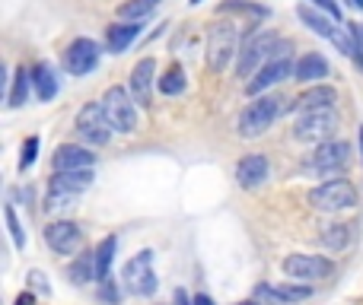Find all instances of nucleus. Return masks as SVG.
Listing matches in <instances>:
<instances>
[{
	"instance_id": "nucleus-1",
	"label": "nucleus",
	"mask_w": 363,
	"mask_h": 305,
	"mask_svg": "<svg viewBox=\"0 0 363 305\" xmlns=\"http://www.w3.org/2000/svg\"><path fill=\"white\" fill-rule=\"evenodd\" d=\"M281 42H284V38L277 35V32H271V29L249 32V35H245V42H242V48H239V57H236V76H239V80L249 83L252 76H255L258 70H262L264 64L274 57V51H277V45H281Z\"/></svg>"
},
{
	"instance_id": "nucleus-2",
	"label": "nucleus",
	"mask_w": 363,
	"mask_h": 305,
	"mask_svg": "<svg viewBox=\"0 0 363 305\" xmlns=\"http://www.w3.org/2000/svg\"><path fill=\"white\" fill-rule=\"evenodd\" d=\"M281 102H284L281 96H258V99H252L249 105L239 112V121H236L239 137L255 140V137H262V134H268L284 112Z\"/></svg>"
},
{
	"instance_id": "nucleus-3",
	"label": "nucleus",
	"mask_w": 363,
	"mask_h": 305,
	"mask_svg": "<svg viewBox=\"0 0 363 305\" xmlns=\"http://www.w3.org/2000/svg\"><path fill=\"white\" fill-rule=\"evenodd\" d=\"M294 67H296V61H294V45L284 38V42L277 45L274 57H271V61L264 64V67L258 70V74L252 76L249 83H245V96L258 99V96H264L271 86H277V83L294 80Z\"/></svg>"
},
{
	"instance_id": "nucleus-4",
	"label": "nucleus",
	"mask_w": 363,
	"mask_h": 305,
	"mask_svg": "<svg viewBox=\"0 0 363 305\" xmlns=\"http://www.w3.org/2000/svg\"><path fill=\"white\" fill-rule=\"evenodd\" d=\"M239 48H242V42H239L236 23H213L211 29H207L204 54H207V67H211L213 74H223L233 57H239Z\"/></svg>"
},
{
	"instance_id": "nucleus-5",
	"label": "nucleus",
	"mask_w": 363,
	"mask_h": 305,
	"mask_svg": "<svg viewBox=\"0 0 363 305\" xmlns=\"http://www.w3.org/2000/svg\"><path fill=\"white\" fill-rule=\"evenodd\" d=\"M153 261H157V251L144 248V251H138L134 258H128L125 270H121V283H125V289L131 296H138V299L153 296L157 293V287H160L157 270H153Z\"/></svg>"
},
{
	"instance_id": "nucleus-6",
	"label": "nucleus",
	"mask_w": 363,
	"mask_h": 305,
	"mask_svg": "<svg viewBox=\"0 0 363 305\" xmlns=\"http://www.w3.org/2000/svg\"><path fill=\"white\" fill-rule=\"evenodd\" d=\"M335 131H338V112H335V108L303 112L300 118L294 121V137L300 140V144L322 146V144H328V140H335Z\"/></svg>"
},
{
	"instance_id": "nucleus-7",
	"label": "nucleus",
	"mask_w": 363,
	"mask_h": 305,
	"mask_svg": "<svg viewBox=\"0 0 363 305\" xmlns=\"http://www.w3.org/2000/svg\"><path fill=\"white\" fill-rule=\"evenodd\" d=\"M296 16H300V23L306 25L309 32H315L319 38L332 42L335 48L341 51V54L354 61V38H347L345 32H341V23H338V19H332L328 13H319L315 6H309V4H300V6H296Z\"/></svg>"
},
{
	"instance_id": "nucleus-8",
	"label": "nucleus",
	"mask_w": 363,
	"mask_h": 305,
	"mask_svg": "<svg viewBox=\"0 0 363 305\" xmlns=\"http://www.w3.org/2000/svg\"><path fill=\"white\" fill-rule=\"evenodd\" d=\"M309 204L322 213H341V210L357 207V191H354V185L345 178H328L309 191Z\"/></svg>"
},
{
	"instance_id": "nucleus-9",
	"label": "nucleus",
	"mask_w": 363,
	"mask_h": 305,
	"mask_svg": "<svg viewBox=\"0 0 363 305\" xmlns=\"http://www.w3.org/2000/svg\"><path fill=\"white\" fill-rule=\"evenodd\" d=\"M74 127H77V137L86 146H108V140H112V134H115L102 102H86V105L80 108V115H77Z\"/></svg>"
},
{
	"instance_id": "nucleus-10",
	"label": "nucleus",
	"mask_w": 363,
	"mask_h": 305,
	"mask_svg": "<svg viewBox=\"0 0 363 305\" xmlns=\"http://www.w3.org/2000/svg\"><path fill=\"white\" fill-rule=\"evenodd\" d=\"M102 108H106L108 121L118 134H134L138 131V102H134L131 89L125 86H108L102 96Z\"/></svg>"
},
{
	"instance_id": "nucleus-11",
	"label": "nucleus",
	"mask_w": 363,
	"mask_h": 305,
	"mask_svg": "<svg viewBox=\"0 0 363 305\" xmlns=\"http://www.w3.org/2000/svg\"><path fill=\"white\" fill-rule=\"evenodd\" d=\"M347 162H351V144H345V140H328V144L315 146L306 168L328 181V178H341Z\"/></svg>"
},
{
	"instance_id": "nucleus-12",
	"label": "nucleus",
	"mask_w": 363,
	"mask_h": 305,
	"mask_svg": "<svg viewBox=\"0 0 363 305\" xmlns=\"http://www.w3.org/2000/svg\"><path fill=\"white\" fill-rule=\"evenodd\" d=\"M335 270V261L322 255H303V251H294V255L284 258V274L290 280H300V283H309V280H322Z\"/></svg>"
},
{
	"instance_id": "nucleus-13",
	"label": "nucleus",
	"mask_w": 363,
	"mask_h": 305,
	"mask_svg": "<svg viewBox=\"0 0 363 305\" xmlns=\"http://www.w3.org/2000/svg\"><path fill=\"white\" fill-rule=\"evenodd\" d=\"M42 236H45V245L51 251H57V255H74L83 245V229L77 223H70V219H51Z\"/></svg>"
},
{
	"instance_id": "nucleus-14",
	"label": "nucleus",
	"mask_w": 363,
	"mask_h": 305,
	"mask_svg": "<svg viewBox=\"0 0 363 305\" xmlns=\"http://www.w3.org/2000/svg\"><path fill=\"white\" fill-rule=\"evenodd\" d=\"M96 64H99V45H96L93 38H74V42L67 45V51H64V67L74 76L93 74Z\"/></svg>"
},
{
	"instance_id": "nucleus-15",
	"label": "nucleus",
	"mask_w": 363,
	"mask_h": 305,
	"mask_svg": "<svg viewBox=\"0 0 363 305\" xmlns=\"http://www.w3.org/2000/svg\"><path fill=\"white\" fill-rule=\"evenodd\" d=\"M153 76H157V61L153 57H140L131 70V80H128V89H131L134 102L140 108H150L153 105Z\"/></svg>"
},
{
	"instance_id": "nucleus-16",
	"label": "nucleus",
	"mask_w": 363,
	"mask_h": 305,
	"mask_svg": "<svg viewBox=\"0 0 363 305\" xmlns=\"http://www.w3.org/2000/svg\"><path fill=\"white\" fill-rule=\"evenodd\" d=\"M268 175H271L268 156H262V153H249L236 162V185L242 188V191H255V188H262L264 181H268Z\"/></svg>"
},
{
	"instance_id": "nucleus-17",
	"label": "nucleus",
	"mask_w": 363,
	"mask_h": 305,
	"mask_svg": "<svg viewBox=\"0 0 363 305\" xmlns=\"http://www.w3.org/2000/svg\"><path fill=\"white\" fill-rule=\"evenodd\" d=\"M96 153L80 144H61L51 156V168L55 172H80V168H93Z\"/></svg>"
},
{
	"instance_id": "nucleus-18",
	"label": "nucleus",
	"mask_w": 363,
	"mask_h": 305,
	"mask_svg": "<svg viewBox=\"0 0 363 305\" xmlns=\"http://www.w3.org/2000/svg\"><path fill=\"white\" fill-rule=\"evenodd\" d=\"M325 76H328V61H325V54H319V51H306V54L296 61V67H294V80L296 83L319 86Z\"/></svg>"
},
{
	"instance_id": "nucleus-19",
	"label": "nucleus",
	"mask_w": 363,
	"mask_h": 305,
	"mask_svg": "<svg viewBox=\"0 0 363 305\" xmlns=\"http://www.w3.org/2000/svg\"><path fill=\"white\" fill-rule=\"evenodd\" d=\"M140 29H144L140 23H128V19L108 25V29H106V48L112 51V54H121V51H128L134 42H138Z\"/></svg>"
},
{
	"instance_id": "nucleus-20",
	"label": "nucleus",
	"mask_w": 363,
	"mask_h": 305,
	"mask_svg": "<svg viewBox=\"0 0 363 305\" xmlns=\"http://www.w3.org/2000/svg\"><path fill=\"white\" fill-rule=\"evenodd\" d=\"M335 102H338V93L332 86H325V83H319V86H309L294 102V108L303 115V112H315V108H335Z\"/></svg>"
},
{
	"instance_id": "nucleus-21",
	"label": "nucleus",
	"mask_w": 363,
	"mask_h": 305,
	"mask_svg": "<svg viewBox=\"0 0 363 305\" xmlns=\"http://www.w3.org/2000/svg\"><path fill=\"white\" fill-rule=\"evenodd\" d=\"M32 86H35L38 99L51 102L57 96V89H61V83H57V70L51 67L48 61H38L35 67H32Z\"/></svg>"
},
{
	"instance_id": "nucleus-22",
	"label": "nucleus",
	"mask_w": 363,
	"mask_h": 305,
	"mask_svg": "<svg viewBox=\"0 0 363 305\" xmlns=\"http://www.w3.org/2000/svg\"><path fill=\"white\" fill-rule=\"evenodd\" d=\"M96 181L93 168H80V172H55L48 181V188H57V191H70V194H83L89 185Z\"/></svg>"
},
{
	"instance_id": "nucleus-23",
	"label": "nucleus",
	"mask_w": 363,
	"mask_h": 305,
	"mask_svg": "<svg viewBox=\"0 0 363 305\" xmlns=\"http://www.w3.org/2000/svg\"><path fill=\"white\" fill-rule=\"evenodd\" d=\"M67 280L74 287H86L96 280V251H80L77 261L67 264Z\"/></svg>"
},
{
	"instance_id": "nucleus-24",
	"label": "nucleus",
	"mask_w": 363,
	"mask_h": 305,
	"mask_svg": "<svg viewBox=\"0 0 363 305\" xmlns=\"http://www.w3.org/2000/svg\"><path fill=\"white\" fill-rule=\"evenodd\" d=\"M351 232L354 226L351 223H325L319 232V245L322 248H328L335 255V251H345L347 242H351Z\"/></svg>"
},
{
	"instance_id": "nucleus-25",
	"label": "nucleus",
	"mask_w": 363,
	"mask_h": 305,
	"mask_svg": "<svg viewBox=\"0 0 363 305\" xmlns=\"http://www.w3.org/2000/svg\"><path fill=\"white\" fill-rule=\"evenodd\" d=\"M115 251H118V236H106L99 242V248H96V280H99V283L112 280Z\"/></svg>"
},
{
	"instance_id": "nucleus-26",
	"label": "nucleus",
	"mask_w": 363,
	"mask_h": 305,
	"mask_svg": "<svg viewBox=\"0 0 363 305\" xmlns=\"http://www.w3.org/2000/svg\"><path fill=\"white\" fill-rule=\"evenodd\" d=\"M32 89H35V86H32V70L16 67V74H13V83H10V93H6V108L26 105V99H29Z\"/></svg>"
},
{
	"instance_id": "nucleus-27",
	"label": "nucleus",
	"mask_w": 363,
	"mask_h": 305,
	"mask_svg": "<svg viewBox=\"0 0 363 305\" xmlns=\"http://www.w3.org/2000/svg\"><path fill=\"white\" fill-rule=\"evenodd\" d=\"M77 200H80V194L48 188V194H45V213H48V217H64V213H70L77 207Z\"/></svg>"
},
{
	"instance_id": "nucleus-28",
	"label": "nucleus",
	"mask_w": 363,
	"mask_h": 305,
	"mask_svg": "<svg viewBox=\"0 0 363 305\" xmlns=\"http://www.w3.org/2000/svg\"><path fill=\"white\" fill-rule=\"evenodd\" d=\"M160 4L163 0H125V4H118V16L128 19V23H140V19L153 16Z\"/></svg>"
},
{
	"instance_id": "nucleus-29",
	"label": "nucleus",
	"mask_w": 363,
	"mask_h": 305,
	"mask_svg": "<svg viewBox=\"0 0 363 305\" xmlns=\"http://www.w3.org/2000/svg\"><path fill=\"white\" fill-rule=\"evenodd\" d=\"M185 86H188V80H185V70H182L179 64H172V67L157 80V89L163 96H182L185 93Z\"/></svg>"
},
{
	"instance_id": "nucleus-30",
	"label": "nucleus",
	"mask_w": 363,
	"mask_h": 305,
	"mask_svg": "<svg viewBox=\"0 0 363 305\" xmlns=\"http://www.w3.org/2000/svg\"><path fill=\"white\" fill-rule=\"evenodd\" d=\"M277 289V299L284 305H296V302H306L309 296H313V287L309 283H281Z\"/></svg>"
},
{
	"instance_id": "nucleus-31",
	"label": "nucleus",
	"mask_w": 363,
	"mask_h": 305,
	"mask_svg": "<svg viewBox=\"0 0 363 305\" xmlns=\"http://www.w3.org/2000/svg\"><path fill=\"white\" fill-rule=\"evenodd\" d=\"M217 13H245V16L264 19V16H268V6H262V4H245V0H223V4L217 6Z\"/></svg>"
},
{
	"instance_id": "nucleus-32",
	"label": "nucleus",
	"mask_w": 363,
	"mask_h": 305,
	"mask_svg": "<svg viewBox=\"0 0 363 305\" xmlns=\"http://www.w3.org/2000/svg\"><path fill=\"white\" fill-rule=\"evenodd\" d=\"M4 219H6V229H10L13 248H16V251H26V232H23V223L16 219V210H13V204L4 207Z\"/></svg>"
},
{
	"instance_id": "nucleus-33",
	"label": "nucleus",
	"mask_w": 363,
	"mask_h": 305,
	"mask_svg": "<svg viewBox=\"0 0 363 305\" xmlns=\"http://www.w3.org/2000/svg\"><path fill=\"white\" fill-rule=\"evenodd\" d=\"M38 159V137H26L23 150H19V172H29Z\"/></svg>"
},
{
	"instance_id": "nucleus-34",
	"label": "nucleus",
	"mask_w": 363,
	"mask_h": 305,
	"mask_svg": "<svg viewBox=\"0 0 363 305\" xmlns=\"http://www.w3.org/2000/svg\"><path fill=\"white\" fill-rule=\"evenodd\" d=\"M351 38H354V61H357V67L363 70V25L351 23Z\"/></svg>"
},
{
	"instance_id": "nucleus-35",
	"label": "nucleus",
	"mask_w": 363,
	"mask_h": 305,
	"mask_svg": "<svg viewBox=\"0 0 363 305\" xmlns=\"http://www.w3.org/2000/svg\"><path fill=\"white\" fill-rule=\"evenodd\" d=\"M29 287L38 289V293H45V296H51V283L45 280L42 270H29Z\"/></svg>"
},
{
	"instance_id": "nucleus-36",
	"label": "nucleus",
	"mask_w": 363,
	"mask_h": 305,
	"mask_svg": "<svg viewBox=\"0 0 363 305\" xmlns=\"http://www.w3.org/2000/svg\"><path fill=\"white\" fill-rule=\"evenodd\" d=\"M313 4L319 6L322 13H328L332 19H338V23H341V6H338V0H313Z\"/></svg>"
},
{
	"instance_id": "nucleus-37",
	"label": "nucleus",
	"mask_w": 363,
	"mask_h": 305,
	"mask_svg": "<svg viewBox=\"0 0 363 305\" xmlns=\"http://www.w3.org/2000/svg\"><path fill=\"white\" fill-rule=\"evenodd\" d=\"M102 299H106V302H118V293H115V287H112V280H106V283H102Z\"/></svg>"
},
{
	"instance_id": "nucleus-38",
	"label": "nucleus",
	"mask_w": 363,
	"mask_h": 305,
	"mask_svg": "<svg viewBox=\"0 0 363 305\" xmlns=\"http://www.w3.org/2000/svg\"><path fill=\"white\" fill-rule=\"evenodd\" d=\"M176 305H194V296H188L185 289H176Z\"/></svg>"
},
{
	"instance_id": "nucleus-39",
	"label": "nucleus",
	"mask_w": 363,
	"mask_h": 305,
	"mask_svg": "<svg viewBox=\"0 0 363 305\" xmlns=\"http://www.w3.org/2000/svg\"><path fill=\"white\" fill-rule=\"evenodd\" d=\"M194 305H213V299L207 293H198V296H194Z\"/></svg>"
},
{
	"instance_id": "nucleus-40",
	"label": "nucleus",
	"mask_w": 363,
	"mask_h": 305,
	"mask_svg": "<svg viewBox=\"0 0 363 305\" xmlns=\"http://www.w3.org/2000/svg\"><path fill=\"white\" fill-rule=\"evenodd\" d=\"M32 302H35V299H32V293H23V296L16 299V305H32Z\"/></svg>"
},
{
	"instance_id": "nucleus-41",
	"label": "nucleus",
	"mask_w": 363,
	"mask_h": 305,
	"mask_svg": "<svg viewBox=\"0 0 363 305\" xmlns=\"http://www.w3.org/2000/svg\"><path fill=\"white\" fill-rule=\"evenodd\" d=\"M351 6H357V10H363V0H347Z\"/></svg>"
},
{
	"instance_id": "nucleus-42",
	"label": "nucleus",
	"mask_w": 363,
	"mask_h": 305,
	"mask_svg": "<svg viewBox=\"0 0 363 305\" xmlns=\"http://www.w3.org/2000/svg\"><path fill=\"white\" fill-rule=\"evenodd\" d=\"M360 156H363V127H360Z\"/></svg>"
},
{
	"instance_id": "nucleus-43",
	"label": "nucleus",
	"mask_w": 363,
	"mask_h": 305,
	"mask_svg": "<svg viewBox=\"0 0 363 305\" xmlns=\"http://www.w3.org/2000/svg\"><path fill=\"white\" fill-rule=\"evenodd\" d=\"M236 305H258L255 299H249V302H236Z\"/></svg>"
},
{
	"instance_id": "nucleus-44",
	"label": "nucleus",
	"mask_w": 363,
	"mask_h": 305,
	"mask_svg": "<svg viewBox=\"0 0 363 305\" xmlns=\"http://www.w3.org/2000/svg\"><path fill=\"white\" fill-rule=\"evenodd\" d=\"M188 4H191V6H198V4H204V0H188Z\"/></svg>"
}]
</instances>
